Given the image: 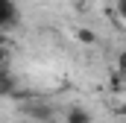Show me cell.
<instances>
[{"mask_svg": "<svg viewBox=\"0 0 126 123\" xmlns=\"http://www.w3.org/2000/svg\"><path fill=\"white\" fill-rule=\"evenodd\" d=\"M0 70H9V47L0 44Z\"/></svg>", "mask_w": 126, "mask_h": 123, "instance_id": "cell-6", "label": "cell"}, {"mask_svg": "<svg viewBox=\"0 0 126 123\" xmlns=\"http://www.w3.org/2000/svg\"><path fill=\"white\" fill-rule=\"evenodd\" d=\"M117 15L126 18V0H117Z\"/></svg>", "mask_w": 126, "mask_h": 123, "instance_id": "cell-8", "label": "cell"}, {"mask_svg": "<svg viewBox=\"0 0 126 123\" xmlns=\"http://www.w3.org/2000/svg\"><path fill=\"white\" fill-rule=\"evenodd\" d=\"M117 73H120V76H126V50H120V53H117Z\"/></svg>", "mask_w": 126, "mask_h": 123, "instance_id": "cell-7", "label": "cell"}, {"mask_svg": "<svg viewBox=\"0 0 126 123\" xmlns=\"http://www.w3.org/2000/svg\"><path fill=\"white\" fill-rule=\"evenodd\" d=\"M27 111H30L32 117H38V120H50V117H53V111H50L47 106H30Z\"/></svg>", "mask_w": 126, "mask_h": 123, "instance_id": "cell-4", "label": "cell"}, {"mask_svg": "<svg viewBox=\"0 0 126 123\" xmlns=\"http://www.w3.org/2000/svg\"><path fill=\"white\" fill-rule=\"evenodd\" d=\"M6 94H15V76L9 70H0V97Z\"/></svg>", "mask_w": 126, "mask_h": 123, "instance_id": "cell-3", "label": "cell"}, {"mask_svg": "<svg viewBox=\"0 0 126 123\" xmlns=\"http://www.w3.org/2000/svg\"><path fill=\"white\" fill-rule=\"evenodd\" d=\"M76 38H79L82 44H94V41H97V35H94L91 30H79V32H76Z\"/></svg>", "mask_w": 126, "mask_h": 123, "instance_id": "cell-5", "label": "cell"}, {"mask_svg": "<svg viewBox=\"0 0 126 123\" xmlns=\"http://www.w3.org/2000/svg\"><path fill=\"white\" fill-rule=\"evenodd\" d=\"M15 24H18V6H15V0H0V35H3V30H9Z\"/></svg>", "mask_w": 126, "mask_h": 123, "instance_id": "cell-1", "label": "cell"}, {"mask_svg": "<svg viewBox=\"0 0 126 123\" xmlns=\"http://www.w3.org/2000/svg\"><path fill=\"white\" fill-rule=\"evenodd\" d=\"M67 123H94V117H91L82 106H70V108H67Z\"/></svg>", "mask_w": 126, "mask_h": 123, "instance_id": "cell-2", "label": "cell"}]
</instances>
